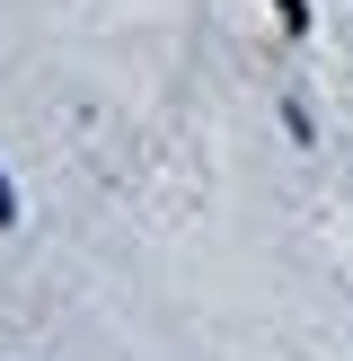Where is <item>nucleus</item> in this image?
Here are the masks:
<instances>
[{
    "label": "nucleus",
    "mask_w": 353,
    "mask_h": 361,
    "mask_svg": "<svg viewBox=\"0 0 353 361\" xmlns=\"http://www.w3.org/2000/svg\"><path fill=\"white\" fill-rule=\"evenodd\" d=\"M18 221V194H9V176H0V229H9Z\"/></svg>",
    "instance_id": "nucleus-1"
}]
</instances>
